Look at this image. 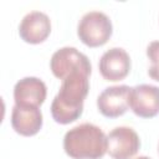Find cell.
I'll return each instance as SVG.
<instances>
[{"label":"cell","mask_w":159,"mask_h":159,"mask_svg":"<svg viewBox=\"0 0 159 159\" xmlns=\"http://www.w3.org/2000/svg\"><path fill=\"white\" fill-rule=\"evenodd\" d=\"M47 96V88L37 77H24L14 86V101L16 106L40 107Z\"/></svg>","instance_id":"30bf717a"},{"label":"cell","mask_w":159,"mask_h":159,"mask_svg":"<svg viewBox=\"0 0 159 159\" xmlns=\"http://www.w3.org/2000/svg\"><path fill=\"white\" fill-rule=\"evenodd\" d=\"M89 91V75L73 72L62 80L58 93L51 103V116L56 123L70 124L83 112V102Z\"/></svg>","instance_id":"6da1fadb"},{"label":"cell","mask_w":159,"mask_h":159,"mask_svg":"<svg viewBox=\"0 0 159 159\" xmlns=\"http://www.w3.org/2000/svg\"><path fill=\"white\" fill-rule=\"evenodd\" d=\"M63 149L72 159H101L107 153V135L99 127L82 123L66 132Z\"/></svg>","instance_id":"7a4b0ae2"},{"label":"cell","mask_w":159,"mask_h":159,"mask_svg":"<svg viewBox=\"0 0 159 159\" xmlns=\"http://www.w3.org/2000/svg\"><path fill=\"white\" fill-rule=\"evenodd\" d=\"M137 159H150L149 157H145V155H142V157H138Z\"/></svg>","instance_id":"4fadbf2b"},{"label":"cell","mask_w":159,"mask_h":159,"mask_svg":"<svg viewBox=\"0 0 159 159\" xmlns=\"http://www.w3.org/2000/svg\"><path fill=\"white\" fill-rule=\"evenodd\" d=\"M130 57L122 47H112L107 50L98 62V70L102 77L112 82L124 80L130 71Z\"/></svg>","instance_id":"ba28073f"},{"label":"cell","mask_w":159,"mask_h":159,"mask_svg":"<svg viewBox=\"0 0 159 159\" xmlns=\"http://www.w3.org/2000/svg\"><path fill=\"white\" fill-rule=\"evenodd\" d=\"M42 113L39 107L14 106L11 111V127L24 137H31L40 132L42 128Z\"/></svg>","instance_id":"8fae6325"},{"label":"cell","mask_w":159,"mask_h":159,"mask_svg":"<svg viewBox=\"0 0 159 159\" xmlns=\"http://www.w3.org/2000/svg\"><path fill=\"white\" fill-rule=\"evenodd\" d=\"M129 108L140 118H153L159 114V87L147 83L132 87Z\"/></svg>","instance_id":"8992f818"},{"label":"cell","mask_w":159,"mask_h":159,"mask_svg":"<svg viewBox=\"0 0 159 159\" xmlns=\"http://www.w3.org/2000/svg\"><path fill=\"white\" fill-rule=\"evenodd\" d=\"M139 148V135L130 127H116L107 135V153L113 159H130Z\"/></svg>","instance_id":"5b68a950"},{"label":"cell","mask_w":159,"mask_h":159,"mask_svg":"<svg viewBox=\"0 0 159 159\" xmlns=\"http://www.w3.org/2000/svg\"><path fill=\"white\" fill-rule=\"evenodd\" d=\"M130 88L132 87L127 84L104 88L97 98V108L101 114L107 118H117L123 116L129 108Z\"/></svg>","instance_id":"52a82bcc"},{"label":"cell","mask_w":159,"mask_h":159,"mask_svg":"<svg viewBox=\"0 0 159 159\" xmlns=\"http://www.w3.org/2000/svg\"><path fill=\"white\" fill-rule=\"evenodd\" d=\"M147 56L150 60L148 75L152 80L159 82V41H152L148 45Z\"/></svg>","instance_id":"7c38bea8"},{"label":"cell","mask_w":159,"mask_h":159,"mask_svg":"<svg viewBox=\"0 0 159 159\" xmlns=\"http://www.w3.org/2000/svg\"><path fill=\"white\" fill-rule=\"evenodd\" d=\"M112 32V21L102 11L86 12L77 26V35L80 40L88 47L104 45L111 39Z\"/></svg>","instance_id":"3957f363"},{"label":"cell","mask_w":159,"mask_h":159,"mask_svg":"<svg viewBox=\"0 0 159 159\" xmlns=\"http://www.w3.org/2000/svg\"><path fill=\"white\" fill-rule=\"evenodd\" d=\"M158 150H159V147H158Z\"/></svg>","instance_id":"5bb4252c"},{"label":"cell","mask_w":159,"mask_h":159,"mask_svg":"<svg viewBox=\"0 0 159 159\" xmlns=\"http://www.w3.org/2000/svg\"><path fill=\"white\" fill-rule=\"evenodd\" d=\"M50 70L55 77L62 81L73 72H84L91 76L92 65L84 53L76 47L66 46L53 52L50 60Z\"/></svg>","instance_id":"277c9868"},{"label":"cell","mask_w":159,"mask_h":159,"mask_svg":"<svg viewBox=\"0 0 159 159\" xmlns=\"http://www.w3.org/2000/svg\"><path fill=\"white\" fill-rule=\"evenodd\" d=\"M50 34L51 20L42 11H31L26 14L19 25V35L27 43H41Z\"/></svg>","instance_id":"9c48e42d"}]
</instances>
